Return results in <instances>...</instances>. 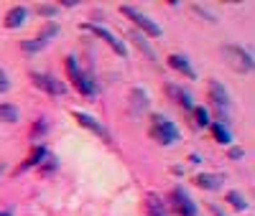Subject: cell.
Instances as JSON below:
<instances>
[{"instance_id":"6da1fadb","label":"cell","mask_w":255,"mask_h":216,"mask_svg":"<svg viewBox=\"0 0 255 216\" xmlns=\"http://www.w3.org/2000/svg\"><path fill=\"white\" fill-rule=\"evenodd\" d=\"M222 59L227 61V67L232 72H238V74H250L255 69L253 54L245 46H240V43H225L222 46Z\"/></svg>"},{"instance_id":"7a4b0ae2","label":"cell","mask_w":255,"mask_h":216,"mask_svg":"<svg viewBox=\"0 0 255 216\" xmlns=\"http://www.w3.org/2000/svg\"><path fill=\"white\" fill-rule=\"evenodd\" d=\"M207 97L212 102V107H215V112H217V122H230V110H232V99H230V92H227V86L217 79H212L207 84Z\"/></svg>"},{"instance_id":"3957f363","label":"cell","mask_w":255,"mask_h":216,"mask_svg":"<svg viewBox=\"0 0 255 216\" xmlns=\"http://www.w3.org/2000/svg\"><path fill=\"white\" fill-rule=\"evenodd\" d=\"M148 135H151L158 145H174L179 143L181 133H179V127L171 122V120H166L163 115H153L151 117V127H148Z\"/></svg>"},{"instance_id":"277c9868","label":"cell","mask_w":255,"mask_h":216,"mask_svg":"<svg viewBox=\"0 0 255 216\" xmlns=\"http://www.w3.org/2000/svg\"><path fill=\"white\" fill-rule=\"evenodd\" d=\"M64 67H67V74H69V79H72V84L77 86V92L79 94H84V97H92L95 92H97V84H95V79L84 72L82 67H79V61H77V56H67L64 59Z\"/></svg>"},{"instance_id":"5b68a950","label":"cell","mask_w":255,"mask_h":216,"mask_svg":"<svg viewBox=\"0 0 255 216\" xmlns=\"http://www.w3.org/2000/svg\"><path fill=\"white\" fill-rule=\"evenodd\" d=\"M59 23H54V20H46L44 26H41V31L33 36V38H26L23 43H20V51L23 54H38L41 49H46L49 43L59 36Z\"/></svg>"},{"instance_id":"8992f818","label":"cell","mask_w":255,"mask_h":216,"mask_svg":"<svg viewBox=\"0 0 255 216\" xmlns=\"http://www.w3.org/2000/svg\"><path fill=\"white\" fill-rule=\"evenodd\" d=\"M120 13H123L125 18H130V20H133V26H138V33H143V36H153V38H158V36L163 33V28L156 23V20H151L145 13H140V10L133 8V5H120Z\"/></svg>"},{"instance_id":"52a82bcc","label":"cell","mask_w":255,"mask_h":216,"mask_svg":"<svg viewBox=\"0 0 255 216\" xmlns=\"http://www.w3.org/2000/svg\"><path fill=\"white\" fill-rule=\"evenodd\" d=\"M168 199H171V209H174L176 216H199V206L194 204V199H191L181 186L174 188Z\"/></svg>"},{"instance_id":"ba28073f","label":"cell","mask_w":255,"mask_h":216,"mask_svg":"<svg viewBox=\"0 0 255 216\" xmlns=\"http://www.w3.org/2000/svg\"><path fill=\"white\" fill-rule=\"evenodd\" d=\"M31 84L49 97H64L67 94V84L56 76H51V74H31Z\"/></svg>"},{"instance_id":"9c48e42d","label":"cell","mask_w":255,"mask_h":216,"mask_svg":"<svg viewBox=\"0 0 255 216\" xmlns=\"http://www.w3.org/2000/svg\"><path fill=\"white\" fill-rule=\"evenodd\" d=\"M84 28H87L95 38H100V41L108 43V46H110L120 59H125V56H128V46L123 43V38H118V36H115V33H110L108 28H102V26H97V23H84Z\"/></svg>"},{"instance_id":"30bf717a","label":"cell","mask_w":255,"mask_h":216,"mask_svg":"<svg viewBox=\"0 0 255 216\" xmlns=\"http://www.w3.org/2000/svg\"><path fill=\"white\" fill-rule=\"evenodd\" d=\"M72 117L77 120V125H82L84 130H90V133H95L100 140H105V143H110V133H108V127H105L100 120H95L92 115H87V112H82V110H74L72 112Z\"/></svg>"},{"instance_id":"8fae6325","label":"cell","mask_w":255,"mask_h":216,"mask_svg":"<svg viewBox=\"0 0 255 216\" xmlns=\"http://www.w3.org/2000/svg\"><path fill=\"white\" fill-rule=\"evenodd\" d=\"M148 107H151V97H148V92L140 89V86L130 89V94H128V112H130L133 117H140V115L148 112Z\"/></svg>"},{"instance_id":"7c38bea8","label":"cell","mask_w":255,"mask_h":216,"mask_svg":"<svg viewBox=\"0 0 255 216\" xmlns=\"http://www.w3.org/2000/svg\"><path fill=\"white\" fill-rule=\"evenodd\" d=\"M166 97L171 99L174 104H179L184 112H191L194 110V97H191L184 86H179V84H166Z\"/></svg>"},{"instance_id":"4fadbf2b","label":"cell","mask_w":255,"mask_h":216,"mask_svg":"<svg viewBox=\"0 0 255 216\" xmlns=\"http://www.w3.org/2000/svg\"><path fill=\"white\" fill-rule=\"evenodd\" d=\"M168 67H171L174 72H179V74H184L186 79H197L194 67H191V61L184 54H171V56H168Z\"/></svg>"},{"instance_id":"5bb4252c","label":"cell","mask_w":255,"mask_h":216,"mask_svg":"<svg viewBox=\"0 0 255 216\" xmlns=\"http://www.w3.org/2000/svg\"><path fill=\"white\" fill-rule=\"evenodd\" d=\"M26 18H28V10H26L23 5H15V8H10V10L5 13L3 26L10 28V31H15V28H20V26L26 23Z\"/></svg>"},{"instance_id":"9a60e30c","label":"cell","mask_w":255,"mask_h":216,"mask_svg":"<svg viewBox=\"0 0 255 216\" xmlns=\"http://www.w3.org/2000/svg\"><path fill=\"white\" fill-rule=\"evenodd\" d=\"M194 183L204 191H220L225 186V178L220 176V173H197V178Z\"/></svg>"},{"instance_id":"2e32d148","label":"cell","mask_w":255,"mask_h":216,"mask_svg":"<svg viewBox=\"0 0 255 216\" xmlns=\"http://www.w3.org/2000/svg\"><path fill=\"white\" fill-rule=\"evenodd\" d=\"M49 153V150L44 147V145H36L33 150H31V153H28V158L23 160V163H20L18 168H15V173H26L28 168H38L41 165V160H44V155Z\"/></svg>"},{"instance_id":"e0dca14e","label":"cell","mask_w":255,"mask_h":216,"mask_svg":"<svg viewBox=\"0 0 255 216\" xmlns=\"http://www.w3.org/2000/svg\"><path fill=\"white\" fill-rule=\"evenodd\" d=\"M145 216H168L163 199H158L156 193H148L145 196Z\"/></svg>"},{"instance_id":"ac0fdd59","label":"cell","mask_w":255,"mask_h":216,"mask_svg":"<svg viewBox=\"0 0 255 216\" xmlns=\"http://www.w3.org/2000/svg\"><path fill=\"white\" fill-rule=\"evenodd\" d=\"M209 130H212V138H215L220 145H230L232 143V133H230V125H225V122H212L209 125Z\"/></svg>"},{"instance_id":"d6986e66","label":"cell","mask_w":255,"mask_h":216,"mask_svg":"<svg viewBox=\"0 0 255 216\" xmlns=\"http://www.w3.org/2000/svg\"><path fill=\"white\" fill-rule=\"evenodd\" d=\"M130 41L135 43V49L145 56V59H156V54H153V49H151V43H148V38L143 36V33H138V31H130Z\"/></svg>"},{"instance_id":"ffe728a7","label":"cell","mask_w":255,"mask_h":216,"mask_svg":"<svg viewBox=\"0 0 255 216\" xmlns=\"http://www.w3.org/2000/svg\"><path fill=\"white\" fill-rule=\"evenodd\" d=\"M191 115H194V125L197 127H209L212 120H209V110L202 104H194V110H191Z\"/></svg>"},{"instance_id":"44dd1931","label":"cell","mask_w":255,"mask_h":216,"mask_svg":"<svg viewBox=\"0 0 255 216\" xmlns=\"http://www.w3.org/2000/svg\"><path fill=\"white\" fill-rule=\"evenodd\" d=\"M225 201H227L232 209H238V211H245V209H248V201H245V196H243L240 191H227Z\"/></svg>"},{"instance_id":"7402d4cb","label":"cell","mask_w":255,"mask_h":216,"mask_svg":"<svg viewBox=\"0 0 255 216\" xmlns=\"http://www.w3.org/2000/svg\"><path fill=\"white\" fill-rule=\"evenodd\" d=\"M20 112L15 104H0V122H18Z\"/></svg>"},{"instance_id":"603a6c76","label":"cell","mask_w":255,"mask_h":216,"mask_svg":"<svg viewBox=\"0 0 255 216\" xmlns=\"http://www.w3.org/2000/svg\"><path fill=\"white\" fill-rule=\"evenodd\" d=\"M36 15L38 18H56V3H38Z\"/></svg>"},{"instance_id":"cb8c5ba5","label":"cell","mask_w":255,"mask_h":216,"mask_svg":"<svg viewBox=\"0 0 255 216\" xmlns=\"http://www.w3.org/2000/svg\"><path fill=\"white\" fill-rule=\"evenodd\" d=\"M38 168H41V173H51V170H56V168H59V163H56V158H54L51 153H46Z\"/></svg>"},{"instance_id":"d4e9b609","label":"cell","mask_w":255,"mask_h":216,"mask_svg":"<svg viewBox=\"0 0 255 216\" xmlns=\"http://www.w3.org/2000/svg\"><path fill=\"white\" fill-rule=\"evenodd\" d=\"M46 130H49V122H46V117H41V120L33 125V130H31V138H33V140H41V135H44Z\"/></svg>"},{"instance_id":"484cf974","label":"cell","mask_w":255,"mask_h":216,"mask_svg":"<svg viewBox=\"0 0 255 216\" xmlns=\"http://www.w3.org/2000/svg\"><path fill=\"white\" fill-rule=\"evenodd\" d=\"M191 10H194L197 15H204V18L209 20V23H217V13H212L209 8H204V5H197V3H194V5H191Z\"/></svg>"},{"instance_id":"4316f807","label":"cell","mask_w":255,"mask_h":216,"mask_svg":"<svg viewBox=\"0 0 255 216\" xmlns=\"http://www.w3.org/2000/svg\"><path fill=\"white\" fill-rule=\"evenodd\" d=\"M227 155H230V160H240V158L245 155V150H243L240 145H232V147L227 150Z\"/></svg>"},{"instance_id":"83f0119b","label":"cell","mask_w":255,"mask_h":216,"mask_svg":"<svg viewBox=\"0 0 255 216\" xmlns=\"http://www.w3.org/2000/svg\"><path fill=\"white\" fill-rule=\"evenodd\" d=\"M8 89H10V79H8V74L3 69H0V94L8 92Z\"/></svg>"},{"instance_id":"f1b7e54d","label":"cell","mask_w":255,"mask_h":216,"mask_svg":"<svg viewBox=\"0 0 255 216\" xmlns=\"http://www.w3.org/2000/svg\"><path fill=\"white\" fill-rule=\"evenodd\" d=\"M171 173H174V176H181V173H184V168H179V165H174V168H171Z\"/></svg>"},{"instance_id":"f546056e","label":"cell","mask_w":255,"mask_h":216,"mask_svg":"<svg viewBox=\"0 0 255 216\" xmlns=\"http://www.w3.org/2000/svg\"><path fill=\"white\" fill-rule=\"evenodd\" d=\"M0 216H13V211H10V209H5V211H0Z\"/></svg>"},{"instance_id":"4dcf8cb0","label":"cell","mask_w":255,"mask_h":216,"mask_svg":"<svg viewBox=\"0 0 255 216\" xmlns=\"http://www.w3.org/2000/svg\"><path fill=\"white\" fill-rule=\"evenodd\" d=\"M3 173H5V163H0V176H3Z\"/></svg>"},{"instance_id":"1f68e13d","label":"cell","mask_w":255,"mask_h":216,"mask_svg":"<svg viewBox=\"0 0 255 216\" xmlns=\"http://www.w3.org/2000/svg\"><path fill=\"white\" fill-rule=\"evenodd\" d=\"M215 216H225V214H220V211H217V209H215Z\"/></svg>"}]
</instances>
